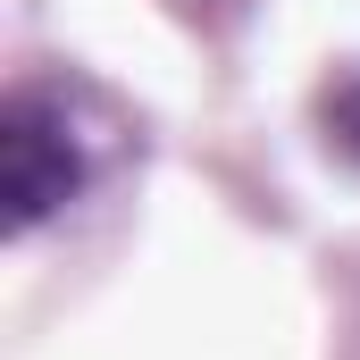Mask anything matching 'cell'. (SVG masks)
Instances as JSON below:
<instances>
[{"instance_id":"cell-1","label":"cell","mask_w":360,"mask_h":360,"mask_svg":"<svg viewBox=\"0 0 360 360\" xmlns=\"http://www.w3.org/2000/svg\"><path fill=\"white\" fill-rule=\"evenodd\" d=\"M84 184V160L68 143V117L42 92H17L0 117V193H8V226H42L68 193Z\"/></svg>"}]
</instances>
